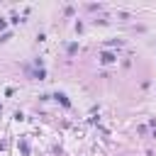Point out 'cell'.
I'll return each mask as SVG.
<instances>
[{"instance_id": "cell-3", "label": "cell", "mask_w": 156, "mask_h": 156, "mask_svg": "<svg viewBox=\"0 0 156 156\" xmlns=\"http://www.w3.org/2000/svg\"><path fill=\"white\" fill-rule=\"evenodd\" d=\"M20 149H22V154H29V146H27V141H20Z\"/></svg>"}, {"instance_id": "cell-2", "label": "cell", "mask_w": 156, "mask_h": 156, "mask_svg": "<svg viewBox=\"0 0 156 156\" xmlns=\"http://www.w3.org/2000/svg\"><path fill=\"white\" fill-rule=\"evenodd\" d=\"M100 58H102V63H112V61H115V54H110V51H105V54H102Z\"/></svg>"}, {"instance_id": "cell-1", "label": "cell", "mask_w": 156, "mask_h": 156, "mask_svg": "<svg viewBox=\"0 0 156 156\" xmlns=\"http://www.w3.org/2000/svg\"><path fill=\"white\" fill-rule=\"evenodd\" d=\"M54 98H56V100H58V102H61V105H63V107H71V102H68V98H66V95H63V93H56V95H54Z\"/></svg>"}]
</instances>
